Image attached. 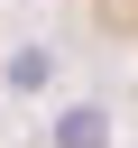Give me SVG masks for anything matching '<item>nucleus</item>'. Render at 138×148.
Here are the masks:
<instances>
[{
	"label": "nucleus",
	"instance_id": "1",
	"mask_svg": "<svg viewBox=\"0 0 138 148\" xmlns=\"http://www.w3.org/2000/svg\"><path fill=\"white\" fill-rule=\"evenodd\" d=\"M101 37H120V46H138V0H74Z\"/></svg>",
	"mask_w": 138,
	"mask_h": 148
}]
</instances>
